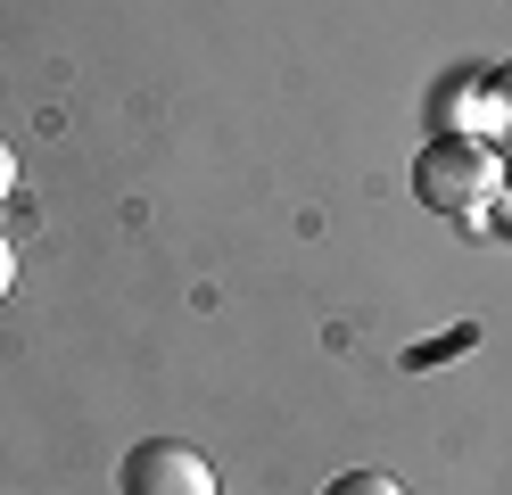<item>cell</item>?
<instances>
[{
  "label": "cell",
  "instance_id": "6da1fadb",
  "mask_svg": "<svg viewBox=\"0 0 512 495\" xmlns=\"http://www.w3.org/2000/svg\"><path fill=\"white\" fill-rule=\"evenodd\" d=\"M413 190H422V207H438V215H488L496 190H504L496 149L471 141V132H438V141L413 157Z\"/></svg>",
  "mask_w": 512,
  "mask_h": 495
},
{
  "label": "cell",
  "instance_id": "7a4b0ae2",
  "mask_svg": "<svg viewBox=\"0 0 512 495\" xmlns=\"http://www.w3.org/2000/svg\"><path fill=\"white\" fill-rule=\"evenodd\" d=\"M116 495H215V471H207V454H190L182 438H149V446L124 454Z\"/></svg>",
  "mask_w": 512,
  "mask_h": 495
},
{
  "label": "cell",
  "instance_id": "3957f363",
  "mask_svg": "<svg viewBox=\"0 0 512 495\" xmlns=\"http://www.w3.org/2000/svg\"><path fill=\"white\" fill-rule=\"evenodd\" d=\"M323 495H405V487H397L389 471H339V479H331Z\"/></svg>",
  "mask_w": 512,
  "mask_h": 495
},
{
  "label": "cell",
  "instance_id": "277c9868",
  "mask_svg": "<svg viewBox=\"0 0 512 495\" xmlns=\"http://www.w3.org/2000/svg\"><path fill=\"white\" fill-rule=\"evenodd\" d=\"M479 116H496V124H504V141H512V66L488 83V108H479Z\"/></svg>",
  "mask_w": 512,
  "mask_h": 495
},
{
  "label": "cell",
  "instance_id": "5b68a950",
  "mask_svg": "<svg viewBox=\"0 0 512 495\" xmlns=\"http://www.w3.org/2000/svg\"><path fill=\"white\" fill-rule=\"evenodd\" d=\"M9 281H17V248L0 240V297H9Z\"/></svg>",
  "mask_w": 512,
  "mask_h": 495
},
{
  "label": "cell",
  "instance_id": "8992f818",
  "mask_svg": "<svg viewBox=\"0 0 512 495\" xmlns=\"http://www.w3.org/2000/svg\"><path fill=\"white\" fill-rule=\"evenodd\" d=\"M17 190V157H9V141H0V198Z\"/></svg>",
  "mask_w": 512,
  "mask_h": 495
}]
</instances>
